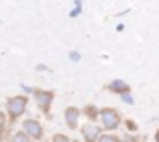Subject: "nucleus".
I'll return each mask as SVG.
<instances>
[{
    "instance_id": "obj_1",
    "label": "nucleus",
    "mask_w": 159,
    "mask_h": 142,
    "mask_svg": "<svg viewBox=\"0 0 159 142\" xmlns=\"http://www.w3.org/2000/svg\"><path fill=\"white\" fill-rule=\"evenodd\" d=\"M26 107H28V98L26 96H11L6 104V109H7V114L11 120H17L20 114L26 113Z\"/></svg>"
},
{
    "instance_id": "obj_2",
    "label": "nucleus",
    "mask_w": 159,
    "mask_h": 142,
    "mask_svg": "<svg viewBox=\"0 0 159 142\" xmlns=\"http://www.w3.org/2000/svg\"><path fill=\"white\" fill-rule=\"evenodd\" d=\"M100 118H102V126H104L106 129H117L120 126V114H119V111L113 109V107L102 109Z\"/></svg>"
},
{
    "instance_id": "obj_3",
    "label": "nucleus",
    "mask_w": 159,
    "mask_h": 142,
    "mask_svg": "<svg viewBox=\"0 0 159 142\" xmlns=\"http://www.w3.org/2000/svg\"><path fill=\"white\" fill-rule=\"evenodd\" d=\"M34 98H35V104L39 105L41 111L48 114L50 105H52V100H54V92L43 91V89H34Z\"/></svg>"
},
{
    "instance_id": "obj_4",
    "label": "nucleus",
    "mask_w": 159,
    "mask_h": 142,
    "mask_svg": "<svg viewBox=\"0 0 159 142\" xmlns=\"http://www.w3.org/2000/svg\"><path fill=\"white\" fill-rule=\"evenodd\" d=\"M22 129H24V133H26L32 140L43 139V126H41L37 120H34V118L24 120V122H22Z\"/></svg>"
},
{
    "instance_id": "obj_5",
    "label": "nucleus",
    "mask_w": 159,
    "mask_h": 142,
    "mask_svg": "<svg viewBox=\"0 0 159 142\" xmlns=\"http://www.w3.org/2000/svg\"><path fill=\"white\" fill-rule=\"evenodd\" d=\"M81 135H83L85 142H96L100 137V127L93 122H87L81 126Z\"/></svg>"
},
{
    "instance_id": "obj_6",
    "label": "nucleus",
    "mask_w": 159,
    "mask_h": 142,
    "mask_svg": "<svg viewBox=\"0 0 159 142\" xmlns=\"http://www.w3.org/2000/svg\"><path fill=\"white\" fill-rule=\"evenodd\" d=\"M78 116H80V109L78 107H67L65 109V122L70 129H76L78 126Z\"/></svg>"
},
{
    "instance_id": "obj_7",
    "label": "nucleus",
    "mask_w": 159,
    "mask_h": 142,
    "mask_svg": "<svg viewBox=\"0 0 159 142\" xmlns=\"http://www.w3.org/2000/svg\"><path fill=\"white\" fill-rule=\"evenodd\" d=\"M107 91H111V92H119V94H124V92H129V85H128V83H124V81H120V79H115V81H111V83L107 85Z\"/></svg>"
},
{
    "instance_id": "obj_8",
    "label": "nucleus",
    "mask_w": 159,
    "mask_h": 142,
    "mask_svg": "<svg viewBox=\"0 0 159 142\" xmlns=\"http://www.w3.org/2000/svg\"><path fill=\"white\" fill-rule=\"evenodd\" d=\"M11 142H34V140H32L24 131H19V133H15V135H13V140H11Z\"/></svg>"
},
{
    "instance_id": "obj_9",
    "label": "nucleus",
    "mask_w": 159,
    "mask_h": 142,
    "mask_svg": "<svg viewBox=\"0 0 159 142\" xmlns=\"http://www.w3.org/2000/svg\"><path fill=\"white\" fill-rule=\"evenodd\" d=\"M96 142H119V139L113 137V135H100Z\"/></svg>"
},
{
    "instance_id": "obj_10",
    "label": "nucleus",
    "mask_w": 159,
    "mask_h": 142,
    "mask_svg": "<svg viewBox=\"0 0 159 142\" xmlns=\"http://www.w3.org/2000/svg\"><path fill=\"white\" fill-rule=\"evenodd\" d=\"M52 142H70V139L65 137V135H59V133H57V135L52 137Z\"/></svg>"
},
{
    "instance_id": "obj_11",
    "label": "nucleus",
    "mask_w": 159,
    "mask_h": 142,
    "mask_svg": "<svg viewBox=\"0 0 159 142\" xmlns=\"http://www.w3.org/2000/svg\"><path fill=\"white\" fill-rule=\"evenodd\" d=\"M85 111H87V114H89L91 118H94V120H96V107H91V105H89Z\"/></svg>"
},
{
    "instance_id": "obj_12",
    "label": "nucleus",
    "mask_w": 159,
    "mask_h": 142,
    "mask_svg": "<svg viewBox=\"0 0 159 142\" xmlns=\"http://www.w3.org/2000/svg\"><path fill=\"white\" fill-rule=\"evenodd\" d=\"M6 127V114L4 113H0V131Z\"/></svg>"
},
{
    "instance_id": "obj_13",
    "label": "nucleus",
    "mask_w": 159,
    "mask_h": 142,
    "mask_svg": "<svg viewBox=\"0 0 159 142\" xmlns=\"http://www.w3.org/2000/svg\"><path fill=\"white\" fill-rule=\"evenodd\" d=\"M128 127H129V129H135V124H133L131 120H128Z\"/></svg>"
},
{
    "instance_id": "obj_14",
    "label": "nucleus",
    "mask_w": 159,
    "mask_h": 142,
    "mask_svg": "<svg viewBox=\"0 0 159 142\" xmlns=\"http://www.w3.org/2000/svg\"><path fill=\"white\" fill-rule=\"evenodd\" d=\"M156 140L159 142V129H157V131H156Z\"/></svg>"
}]
</instances>
